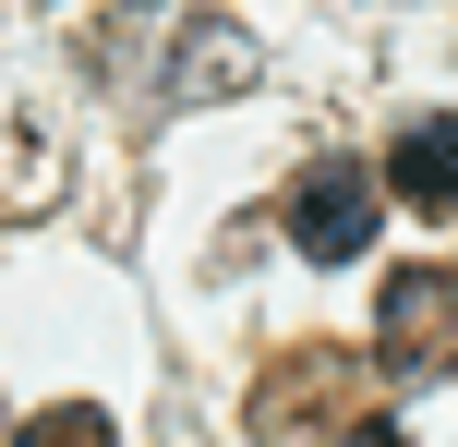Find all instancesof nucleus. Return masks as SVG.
I'll list each match as a JSON object with an SVG mask.
<instances>
[{"label":"nucleus","mask_w":458,"mask_h":447,"mask_svg":"<svg viewBox=\"0 0 458 447\" xmlns=\"http://www.w3.org/2000/svg\"><path fill=\"white\" fill-rule=\"evenodd\" d=\"M446 327H458V266H398V279H386V327H374V351L411 375L422 351H446Z\"/></svg>","instance_id":"f03ea898"},{"label":"nucleus","mask_w":458,"mask_h":447,"mask_svg":"<svg viewBox=\"0 0 458 447\" xmlns=\"http://www.w3.org/2000/svg\"><path fill=\"white\" fill-rule=\"evenodd\" d=\"M386 193H398L411 218H446V206H458V121H446V109L411 121V133L386 145Z\"/></svg>","instance_id":"7ed1b4c3"},{"label":"nucleus","mask_w":458,"mask_h":447,"mask_svg":"<svg viewBox=\"0 0 458 447\" xmlns=\"http://www.w3.org/2000/svg\"><path fill=\"white\" fill-rule=\"evenodd\" d=\"M350 447H411V435H398L386 411H374V424H350Z\"/></svg>","instance_id":"39448f33"},{"label":"nucleus","mask_w":458,"mask_h":447,"mask_svg":"<svg viewBox=\"0 0 458 447\" xmlns=\"http://www.w3.org/2000/svg\"><path fill=\"white\" fill-rule=\"evenodd\" d=\"M290 254H314V266H350V254H374V230H386V182H374L362 158H314L290 182Z\"/></svg>","instance_id":"f257e3e1"},{"label":"nucleus","mask_w":458,"mask_h":447,"mask_svg":"<svg viewBox=\"0 0 458 447\" xmlns=\"http://www.w3.org/2000/svg\"><path fill=\"white\" fill-rule=\"evenodd\" d=\"M13 447H121V435H109V411H85V400H61V411H37V424H24Z\"/></svg>","instance_id":"20e7f679"}]
</instances>
